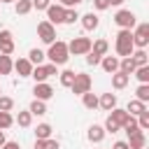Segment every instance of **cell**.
<instances>
[{
    "mask_svg": "<svg viewBox=\"0 0 149 149\" xmlns=\"http://www.w3.org/2000/svg\"><path fill=\"white\" fill-rule=\"evenodd\" d=\"M93 7L102 12V9H107V7H109V0H93Z\"/></svg>",
    "mask_w": 149,
    "mask_h": 149,
    "instance_id": "cell-44",
    "label": "cell"
},
{
    "mask_svg": "<svg viewBox=\"0 0 149 149\" xmlns=\"http://www.w3.org/2000/svg\"><path fill=\"white\" fill-rule=\"evenodd\" d=\"M98 107H102L105 112H112V109L116 107V95H114V93H102V95L98 98Z\"/></svg>",
    "mask_w": 149,
    "mask_h": 149,
    "instance_id": "cell-15",
    "label": "cell"
},
{
    "mask_svg": "<svg viewBox=\"0 0 149 149\" xmlns=\"http://www.w3.org/2000/svg\"><path fill=\"white\" fill-rule=\"evenodd\" d=\"M130 58H133L135 68H140V65H149V63H147L149 58H147V51H144V49H137V51H133V54H130Z\"/></svg>",
    "mask_w": 149,
    "mask_h": 149,
    "instance_id": "cell-23",
    "label": "cell"
},
{
    "mask_svg": "<svg viewBox=\"0 0 149 149\" xmlns=\"http://www.w3.org/2000/svg\"><path fill=\"white\" fill-rule=\"evenodd\" d=\"M33 2V9H47L51 5V0H30Z\"/></svg>",
    "mask_w": 149,
    "mask_h": 149,
    "instance_id": "cell-42",
    "label": "cell"
},
{
    "mask_svg": "<svg viewBox=\"0 0 149 149\" xmlns=\"http://www.w3.org/2000/svg\"><path fill=\"white\" fill-rule=\"evenodd\" d=\"M35 137H37V140H49V137H51V126H49V123H40V126L35 128Z\"/></svg>",
    "mask_w": 149,
    "mask_h": 149,
    "instance_id": "cell-28",
    "label": "cell"
},
{
    "mask_svg": "<svg viewBox=\"0 0 149 149\" xmlns=\"http://www.w3.org/2000/svg\"><path fill=\"white\" fill-rule=\"evenodd\" d=\"M47 58H49V63L51 65H65L68 63V58H70V54H68V44L65 42H61V40H56V42H51L49 44V51L44 54Z\"/></svg>",
    "mask_w": 149,
    "mask_h": 149,
    "instance_id": "cell-1",
    "label": "cell"
},
{
    "mask_svg": "<svg viewBox=\"0 0 149 149\" xmlns=\"http://www.w3.org/2000/svg\"><path fill=\"white\" fill-rule=\"evenodd\" d=\"M54 74H58V72H56V65H51V63H47V65H35L33 72H30V77L35 79V84H42V81H47V79L54 77Z\"/></svg>",
    "mask_w": 149,
    "mask_h": 149,
    "instance_id": "cell-4",
    "label": "cell"
},
{
    "mask_svg": "<svg viewBox=\"0 0 149 149\" xmlns=\"http://www.w3.org/2000/svg\"><path fill=\"white\" fill-rule=\"evenodd\" d=\"M0 93H2V91H0Z\"/></svg>",
    "mask_w": 149,
    "mask_h": 149,
    "instance_id": "cell-51",
    "label": "cell"
},
{
    "mask_svg": "<svg viewBox=\"0 0 149 149\" xmlns=\"http://www.w3.org/2000/svg\"><path fill=\"white\" fill-rule=\"evenodd\" d=\"M119 72H123V74H128V77L135 72V63H133V58H130V56L119 61Z\"/></svg>",
    "mask_w": 149,
    "mask_h": 149,
    "instance_id": "cell-21",
    "label": "cell"
},
{
    "mask_svg": "<svg viewBox=\"0 0 149 149\" xmlns=\"http://www.w3.org/2000/svg\"><path fill=\"white\" fill-rule=\"evenodd\" d=\"M77 19H79L77 9H65V14H63V23H74Z\"/></svg>",
    "mask_w": 149,
    "mask_h": 149,
    "instance_id": "cell-38",
    "label": "cell"
},
{
    "mask_svg": "<svg viewBox=\"0 0 149 149\" xmlns=\"http://www.w3.org/2000/svg\"><path fill=\"white\" fill-rule=\"evenodd\" d=\"M79 2H84V0H58L56 5H61V7H68V9H70V7H74V5H79Z\"/></svg>",
    "mask_w": 149,
    "mask_h": 149,
    "instance_id": "cell-43",
    "label": "cell"
},
{
    "mask_svg": "<svg viewBox=\"0 0 149 149\" xmlns=\"http://www.w3.org/2000/svg\"><path fill=\"white\" fill-rule=\"evenodd\" d=\"M14 70L19 72V77H30V72H33V63H30L28 58H19V61H14Z\"/></svg>",
    "mask_w": 149,
    "mask_h": 149,
    "instance_id": "cell-14",
    "label": "cell"
},
{
    "mask_svg": "<svg viewBox=\"0 0 149 149\" xmlns=\"http://www.w3.org/2000/svg\"><path fill=\"white\" fill-rule=\"evenodd\" d=\"M74 74H77L74 70H63V72H61V86H68V88H70L72 81H74Z\"/></svg>",
    "mask_w": 149,
    "mask_h": 149,
    "instance_id": "cell-32",
    "label": "cell"
},
{
    "mask_svg": "<svg viewBox=\"0 0 149 149\" xmlns=\"http://www.w3.org/2000/svg\"><path fill=\"white\" fill-rule=\"evenodd\" d=\"M114 23H116L121 30H130V28H135V14H133L130 9H119V12L114 14Z\"/></svg>",
    "mask_w": 149,
    "mask_h": 149,
    "instance_id": "cell-5",
    "label": "cell"
},
{
    "mask_svg": "<svg viewBox=\"0 0 149 149\" xmlns=\"http://www.w3.org/2000/svg\"><path fill=\"white\" fill-rule=\"evenodd\" d=\"M5 142H7V137H5V130H0V147H2Z\"/></svg>",
    "mask_w": 149,
    "mask_h": 149,
    "instance_id": "cell-47",
    "label": "cell"
},
{
    "mask_svg": "<svg viewBox=\"0 0 149 149\" xmlns=\"http://www.w3.org/2000/svg\"><path fill=\"white\" fill-rule=\"evenodd\" d=\"M14 123V116L9 114V112H0V130H5V128H9Z\"/></svg>",
    "mask_w": 149,
    "mask_h": 149,
    "instance_id": "cell-34",
    "label": "cell"
},
{
    "mask_svg": "<svg viewBox=\"0 0 149 149\" xmlns=\"http://www.w3.org/2000/svg\"><path fill=\"white\" fill-rule=\"evenodd\" d=\"M12 51H14V40H12V33H9V30H0V54L12 56Z\"/></svg>",
    "mask_w": 149,
    "mask_h": 149,
    "instance_id": "cell-10",
    "label": "cell"
},
{
    "mask_svg": "<svg viewBox=\"0 0 149 149\" xmlns=\"http://www.w3.org/2000/svg\"><path fill=\"white\" fill-rule=\"evenodd\" d=\"M33 93H35V100H42V102H44V100H49V98L54 95V88H51L47 81H42V84H35V86H33Z\"/></svg>",
    "mask_w": 149,
    "mask_h": 149,
    "instance_id": "cell-11",
    "label": "cell"
},
{
    "mask_svg": "<svg viewBox=\"0 0 149 149\" xmlns=\"http://www.w3.org/2000/svg\"><path fill=\"white\" fill-rule=\"evenodd\" d=\"M147 44H149V23H140L133 33V47L144 49Z\"/></svg>",
    "mask_w": 149,
    "mask_h": 149,
    "instance_id": "cell-7",
    "label": "cell"
},
{
    "mask_svg": "<svg viewBox=\"0 0 149 149\" xmlns=\"http://www.w3.org/2000/svg\"><path fill=\"white\" fill-rule=\"evenodd\" d=\"M133 74L140 79V84H149V65H140V68H135Z\"/></svg>",
    "mask_w": 149,
    "mask_h": 149,
    "instance_id": "cell-30",
    "label": "cell"
},
{
    "mask_svg": "<svg viewBox=\"0 0 149 149\" xmlns=\"http://www.w3.org/2000/svg\"><path fill=\"white\" fill-rule=\"evenodd\" d=\"M81 19V26H84V30H95L98 28V14H93V12H88V14H84V16H79Z\"/></svg>",
    "mask_w": 149,
    "mask_h": 149,
    "instance_id": "cell-18",
    "label": "cell"
},
{
    "mask_svg": "<svg viewBox=\"0 0 149 149\" xmlns=\"http://www.w3.org/2000/svg\"><path fill=\"white\" fill-rule=\"evenodd\" d=\"M0 149H21V147H19V142H5Z\"/></svg>",
    "mask_w": 149,
    "mask_h": 149,
    "instance_id": "cell-46",
    "label": "cell"
},
{
    "mask_svg": "<svg viewBox=\"0 0 149 149\" xmlns=\"http://www.w3.org/2000/svg\"><path fill=\"white\" fill-rule=\"evenodd\" d=\"M12 70H14V61H12L9 56L0 54V74H9Z\"/></svg>",
    "mask_w": 149,
    "mask_h": 149,
    "instance_id": "cell-26",
    "label": "cell"
},
{
    "mask_svg": "<svg viewBox=\"0 0 149 149\" xmlns=\"http://www.w3.org/2000/svg\"><path fill=\"white\" fill-rule=\"evenodd\" d=\"M81 102H84L86 109H95V107H98V95L91 93V91H86V93L81 95Z\"/></svg>",
    "mask_w": 149,
    "mask_h": 149,
    "instance_id": "cell-24",
    "label": "cell"
},
{
    "mask_svg": "<svg viewBox=\"0 0 149 149\" xmlns=\"http://www.w3.org/2000/svg\"><path fill=\"white\" fill-rule=\"evenodd\" d=\"M14 107V100L9 95H0V112H12Z\"/></svg>",
    "mask_w": 149,
    "mask_h": 149,
    "instance_id": "cell-37",
    "label": "cell"
},
{
    "mask_svg": "<svg viewBox=\"0 0 149 149\" xmlns=\"http://www.w3.org/2000/svg\"><path fill=\"white\" fill-rule=\"evenodd\" d=\"M123 2H126V0H109V7H112V5H123Z\"/></svg>",
    "mask_w": 149,
    "mask_h": 149,
    "instance_id": "cell-48",
    "label": "cell"
},
{
    "mask_svg": "<svg viewBox=\"0 0 149 149\" xmlns=\"http://www.w3.org/2000/svg\"><path fill=\"white\" fill-rule=\"evenodd\" d=\"M0 2H12V0H0Z\"/></svg>",
    "mask_w": 149,
    "mask_h": 149,
    "instance_id": "cell-49",
    "label": "cell"
},
{
    "mask_svg": "<svg viewBox=\"0 0 149 149\" xmlns=\"http://www.w3.org/2000/svg\"><path fill=\"white\" fill-rule=\"evenodd\" d=\"M144 109H147V105H144V102H140V100H130V102H128V107H126V112H128L130 116H137V114H142Z\"/></svg>",
    "mask_w": 149,
    "mask_h": 149,
    "instance_id": "cell-22",
    "label": "cell"
},
{
    "mask_svg": "<svg viewBox=\"0 0 149 149\" xmlns=\"http://www.w3.org/2000/svg\"><path fill=\"white\" fill-rule=\"evenodd\" d=\"M16 123L21 126V128H28L30 123H33V114L26 109V112H19V116H16Z\"/></svg>",
    "mask_w": 149,
    "mask_h": 149,
    "instance_id": "cell-33",
    "label": "cell"
},
{
    "mask_svg": "<svg viewBox=\"0 0 149 149\" xmlns=\"http://www.w3.org/2000/svg\"><path fill=\"white\" fill-rule=\"evenodd\" d=\"M28 112H30L33 116H42V114H47V105H44L42 100H33L30 107H28Z\"/></svg>",
    "mask_w": 149,
    "mask_h": 149,
    "instance_id": "cell-25",
    "label": "cell"
},
{
    "mask_svg": "<svg viewBox=\"0 0 149 149\" xmlns=\"http://www.w3.org/2000/svg\"><path fill=\"white\" fill-rule=\"evenodd\" d=\"M137 126H140V130L149 128V109H144L142 114H137Z\"/></svg>",
    "mask_w": 149,
    "mask_h": 149,
    "instance_id": "cell-35",
    "label": "cell"
},
{
    "mask_svg": "<svg viewBox=\"0 0 149 149\" xmlns=\"http://www.w3.org/2000/svg\"><path fill=\"white\" fill-rule=\"evenodd\" d=\"M44 12H47V21H49L51 26H58V23H63L65 7H61V5H49Z\"/></svg>",
    "mask_w": 149,
    "mask_h": 149,
    "instance_id": "cell-9",
    "label": "cell"
},
{
    "mask_svg": "<svg viewBox=\"0 0 149 149\" xmlns=\"http://www.w3.org/2000/svg\"><path fill=\"white\" fill-rule=\"evenodd\" d=\"M128 79H130L128 74H123V72H114V74H112V86H114L116 91H119V88H126V86H128Z\"/></svg>",
    "mask_w": 149,
    "mask_h": 149,
    "instance_id": "cell-20",
    "label": "cell"
},
{
    "mask_svg": "<svg viewBox=\"0 0 149 149\" xmlns=\"http://www.w3.org/2000/svg\"><path fill=\"white\" fill-rule=\"evenodd\" d=\"M91 51V40L88 37H72L68 42V54L70 56H84Z\"/></svg>",
    "mask_w": 149,
    "mask_h": 149,
    "instance_id": "cell-3",
    "label": "cell"
},
{
    "mask_svg": "<svg viewBox=\"0 0 149 149\" xmlns=\"http://www.w3.org/2000/svg\"><path fill=\"white\" fill-rule=\"evenodd\" d=\"M44 58H47V56H44L42 49H30V51H28V61H30L33 65H42Z\"/></svg>",
    "mask_w": 149,
    "mask_h": 149,
    "instance_id": "cell-27",
    "label": "cell"
},
{
    "mask_svg": "<svg viewBox=\"0 0 149 149\" xmlns=\"http://www.w3.org/2000/svg\"><path fill=\"white\" fill-rule=\"evenodd\" d=\"M91 51H93V54H98L100 58H102V56H107V51H109L107 40H95V42H91Z\"/></svg>",
    "mask_w": 149,
    "mask_h": 149,
    "instance_id": "cell-19",
    "label": "cell"
},
{
    "mask_svg": "<svg viewBox=\"0 0 149 149\" xmlns=\"http://www.w3.org/2000/svg\"><path fill=\"white\" fill-rule=\"evenodd\" d=\"M123 130H126V135H133V133H137L140 130V126H137V121H135V116H130V121L123 126Z\"/></svg>",
    "mask_w": 149,
    "mask_h": 149,
    "instance_id": "cell-39",
    "label": "cell"
},
{
    "mask_svg": "<svg viewBox=\"0 0 149 149\" xmlns=\"http://www.w3.org/2000/svg\"><path fill=\"white\" fill-rule=\"evenodd\" d=\"M100 65H102V70L109 72V74L119 72V58H116V56H102V58H100Z\"/></svg>",
    "mask_w": 149,
    "mask_h": 149,
    "instance_id": "cell-13",
    "label": "cell"
},
{
    "mask_svg": "<svg viewBox=\"0 0 149 149\" xmlns=\"http://www.w3.org/2000/svg\"><path fill=\"white\" fill-rule=\"evenodd\" d=\"M33 9V2L30 0H19L16 2V14H28Z\"/></svg>",
    "mask_w": 149,
    "mask_h": 149,
    "instance_id": "cell-36",
    "label": "cell"
},
{
    "mask_svg": "<svg viewBox=\"0 0 149 149\" xmlns=\"http://www.w3.org/2000/svg\"><path fill=\"white\" fill-rule=\"evenodd\" d=\"M37 35H40V40H42L44 44L56 42V28H54L49 21H40V23H37Z\"/></svg>",
    "mask_w": 149,
    "mask_h": 149,
    "instance_id": "cell-8",
    "label": "cell"
},
{
    "mask_svg": "<svg viewBox=\"0 0 149 149\" xmlns=\"http://www.w3.org/2000/svg\"><path fill=\"white\" fill-rule=\"evenodd\" d=\"M12 2H19V0H12Z\"/></svg>",
    "mask_w": 149,
    "mask_h": 149,
    "instance_id": "cell-50",
    "label": "cell"
},
{
    "mask_svg": "<svg viewBox=\"0 0 149 149\" xmlns=\"http://www.w3.org/2000/svg\"><path fill=\"white\" fill-rule=\"evenodd\" d=\"M109 119H112V121H114L119 128H123V126L130 121V114H128L126 109H119V107H114V109L109 112Z\"/></svg>",
    "mask_w": 149,
    "mask_h": 149,
    "instance_id": "cell-12",
    "label": "cell"
},
{
    "mask_svg": "<svg viewBox=\"0 0 149 149\" xmlns=\"http://www.w3.org/2000/svg\"><path fill=\"white\" fill-rule=\"evenodd\" d=\"M112 149H130V147H128V142L119 140V142H114V147H112Z\"/></svg>",
    "mask_w": 149,
    "mask_h": 149,
    "instance_id": "cell-45",
    "label": "cell"
},
{
    "mask_svg": "<svg viewBox=\"0 0 149 149\" xmlns=\"http://www.w3.org/2000/svg\"><path fill=\"white\" fill-rule=\"evenodd\" d=\"M35 149H61L58 140H35Z\"/></svg>",
    "mask_w": 149,
    "mask_h": 149,
    "instance_id": "cell-29",
    "label": "cell"
},
{
    "mask_svg": "<svg viewBox=\"0 0 149 149\" xmlns=\"http://www.w3.org/2000/svg\"><path fill=\"white\" fill-rule=\"evenodd\" d=\"M144 144H147V137H144L142 130L128 135V147H130V149H144Z\"/></svg>",
    "mask_w": 149,
    "mask_h": 149,
    "instance_id": "cell-16",
    "label": "cell"
},
{
    "mask_svg": "<svg viewBox=\"0 0 149 149\" xmlns=\"http://www.w3.org/2000/svg\"><path fill=\"white\" fill-rule=\"evenodd\" d=\"M116 54L121 56V58H128L130 54H133V33L130 30H119V35H116Z\"/></svg>",
    "mask_w": 149,
    "mask_h": 149,
    "instance_id": "cell-2",
    "label": "cell"
},
{
    "mask_svg": "<svg viewBox=\"0 0 149 149\" xmlns=\"http://www.w3.org/2000/svg\"><path fill=\"white\" fill-rule=\"evenodd\" d=\"M86 63H88V65H100V56L93 54V51H88V54H86Z\"/></svg>",
    "mask_w": 149,
    "mask_h": 149,
    "instance_id": "cell-41",
    "label": "cell"
},
{
    "mask_svg": "<svg viewBox=\"0 0 149 149\" xmlns=\"http://www.w3.org/2000/svg\"><path fill=\"white\" fill-rule=\"evenodd\" d=\"M86 137H88V142H102V137H105V128L102 126H98V123H93L91 128H88V133H86Z\"/></svg>",
    "mask_w": 149,
    "mask_h": 149,
    "instance_id": "cell-17",
    "label": "cell"
},
{
    "mask_svg": "<svg viewBox=\"0 0 149 149\" xmlns=\"http://www.w3.org/2000/svg\"><path fill=\"white\" fill-rule=\"evenodd\" d=\"M72 93H77V95H84L86 91H91V77L86 74V72H77L74 74V81H72Z\"/></svg>",
    "mask_w": 149,
    "mask_h": 149,
    "instance_id": "cell-6",
    "label": "cell"
},
{
    "mask_svg": "<svg viewBox=\"0 0 149 149\" xmlns=\"http://www.w3.org/2000/svg\"><path fill=\"white\" fill-rule=\"evenodd\" d=\"M102 128H105V133H119V130H121V128H119L109 116H107V121H105V126H102Z\"/></svg>",
    "mask_w": 149,
    "mask_h": 149,
    "instance_id": "cell-40",
    "label": "cell"
},
{
    "mask_svg": "<svg viewBox=\"0 0 149 149\" xmlns=\"http://www.w3.org/2000/svg\"><path fill=\"white\" fill-rule=\"evenodd\" d=\"M135 95H137L135 100H140V102L147 105V102H149V84H140L137 91H135Z\"/></svg>",
    "mask_w": 149,
    "mask_h": 149,
    "instance_id": "cell-31",
    "label": "cell"
}]
</instances>
